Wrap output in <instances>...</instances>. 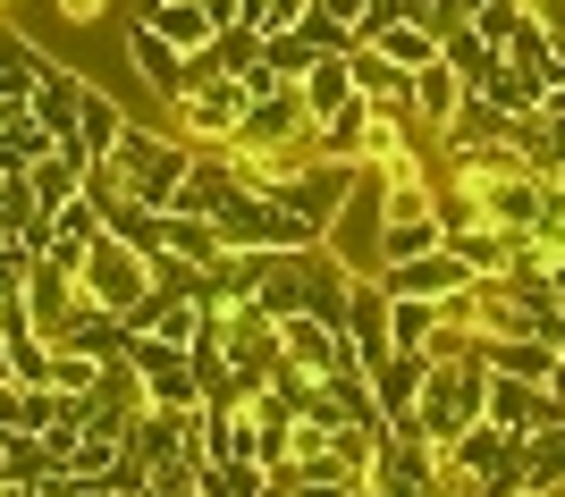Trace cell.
Instances as JSON below:
<instances>
[{
	"instance_id": "obj_11",
	"label": "cell",
	"mask_w": 565,
	"mask_h": 497,
	"mask_svg": "<svg viewBox=\"0 0 565 497\" xmlns=\"http://www.w3.org/2000/svg\"><path fill=\"white\" fill-rule=\"evenodd\" d=\"M127 68H136L143 85H152V94L169 101V110H178V101L194 94V60H186V51H169V43H161V34H152L143 18H127Z\"/></svg>"
},
{
	"instance_id": "obj_32",
	"label": "cell",
	"mask_w": 565,
	"mask_h": 497,
	"mask_svg": "<svg viewBox=\"0 0 565 497\" xmlns=\"http://www.w3.org/2000/svg\"><path fill=\"white\" fill-rule=\"evenodd\" d=\"M372 51L388 60V68H430V60H439V34L414 25V18H397V25H380V34H372Z\"/></svg>"
},
{
	"instance_id": "obj_37",
	"label": "cell",
	"mask_w": 565,
	"mask_h": 497,
	"mask_svg": "<svg viewBox=\"0 0 565 497\" xmlns=\"http://www.w3.org/2000/svg\"><path fill=\"white\" fill-rule=\"evenodd\" d=\"M296 34H305L312 51H354V43H363V34H354L347 18H330V9H321V0H312L305 18H296Z\"/></svg>"
},
{
	"instance_id": "obj_29",
	"label": "cell",
	"mask_w": 565,
	"mask_h": 497,
	"mask_svg": "<svg viewBox=\"0 0 565 497\" xmlns=\"http://www.w3.org/2000/svg\"><path fill=\"white\" fill-rule=\"evenodd\" d=\"M430 337H439V304L430 295H388V346L397 355H430Z\"/></svg>"
},
{
	"instance_id": "obj_2",
	"label": "cell",
	"mask_w": 565,
	"mask_h": 497,
	"mask_svg": "<svg viewBox=\"0 0 565 497\" xmlns=\"http://www.w3.org/2000/svg\"><path fill=\"white\" fill-rule=\"evenodd\" d=\"M110 169H118V186L136 194V203L169 212V203H178V186H186V169H194V143L178 136V127L161 136V127H136V119H127V136H118Z\"/></svg>"
},
{
	"instance_id": "obj_28",
	"label": "cell",
	"mask_w": 565,
	"mask_h": 497,
	"mask_svg": "<svg viewBox=\"0 0 565 497\" xmlns=\"http://www.w3.org/2000/svg\"><path fill=\"white\" fill-rule=\"evenodd\" d=\"M523 489L532 497H565V422L532 430V447H523Z\"/></svg>"
},
{
	"instance_id": "obj_16",
	"label": "cell",
	"mask_w": 565,
	"mask_h": 497,
	"mask_svg": "<svg viewBox=\"0 0 565 497\" xmlns=\"http://www.w3.org/2000/svg\"><path fill=\"white\" fill-rule=\"evenodd\" d=\"M85 85H94V76H76V68H60V60H51V68H43V85H34V101H25V119L43 127L51 143H60V136H76V110H85Z\"/></svg>"
},
{
	"instance_id": "obj_3",
	"label": "cell",
	"mask_w": 565,
	"mask_h": 497,
	"mask_svg": "<svg viewBox=\"0 0 565 497\" xmlns=\"http://www.w3.org/2000/svg\"><path fill=\"white\" fill-rule=\"evenodd\" d=\"M212 228H220V245H228V253H296V245H321L270 186H236L228 203L212 212Z\"/></svg>"
},
{
	"instance_id": "obj_15",
	"label": "cell",
	"mask_w": 565,
	"mask_h": 497,
	"mask_svg": "<svg viewBox=\"0 0 565 497\" xmlns=\"http://www.w3.org/2000/svg\"><path fill=\"white\" fill-rule=\"evenodd\" d=\"M347 346H354V363H363V371H372L380 355H397V346H388V287H380L372 270H363V279H354V295H347Z\"/></svg>"
},
{
	"instance_id": "obj_20",
	"label": "cell",
	"mask_w": 565,
	"mask_h": 497,
	"mask_svg": "<svg viewBox=\"0 0 565 497\" xmlns=\"http://www.w3.org/2000/svg\"><path fill=\"white\" fill-rule=\"evenodd\" d=\"M456 110H465V76H456L448 60L414 68V127H423V136H448Z\"/></svg>"
},
{
	"instance_id": "obj_33",
	"label": "cell",
	"mask_w": 565,
	"mask_h": 497,
	"mask_svg": "<svg viewBox=\"0 0 565 497\" xmlns=\"http://www.w3.org/2000/svg\"><path fill=\"white\" fill-rule=\"evenodd\" d=\"M498 51H507V68H523V76H532V85H541V94H548V68H557V43H548V25L515 18V34H507V43H498Z\"/></svg>"
},
{
	"instance_id": "obj_47",
	"label": "cell",
	"mask_w": 565,
	"mask_h": 497,
	"mask_svg": "<svg viewBox=\"0 0 565 497\" xmlns=\"http://www.w3.org/2000/svg\"><path fill=\"white\" fill-rule=\"evenodd\" d=\"M472 9H490V0H465V18H472Z\"/></svg>"
},
{
	"instance_id": "obj_13",
	"label": "cell",
	"mask_w": 565,
	"mask_h": 497,
	"mask_svg": "<svg viewBox=\"0 0 565 497\" xmlns=\"http://www.w3.org/2000/svg\"><path fill=\"white\" fill-rule=\"evenodd\" d=\"M76 304H85L76 270H60V261H34V270H25V321H34V337H60L76 321Z\"/></svg>"
},
{
	"instance_id": "obj_46",
	"label": "cell",
	"mask_w": 565,
	"mask_h": 497,
	"mask_svg": "<svg viewBox=\"0 0 565 497\" xmlns=\"http://www.w3.org/2000/svg\"><path fill=\"white\" fill-rule=\"evenodd\" d=\"M203 9H212V25H228V18H236V0H203Z\"/></svg>"
},
{
	"instance_id": "obj_43",
	"label": "cell",
	"mask_w": 565,
	"mask_h": 497,
	"mask_svg": "<svg viewBox=\"0 0 565 497\" xmlns=\"http://www.w3.org/2000/svg\"><path fill=\"white\" fill-rule=\"evenodd\" d=\"M548 404L565 413V346H557V371H548Z\"/></svg>"
},
{
	"instance_id": "obj_1",
	"label": "cell",
	"mask_w": 565,
	"mask_h": 497,
	"mask_svg": "<svg viewBox=\"0 0 565 497\" xmlns=\"http://www.w3.org/2000/svg\"><path fill=\"white\" fill-rule=\"evenodd\" d=\"M523 447L515 430L498 422H472L448 455H439V473H448V497H523Z\"/></svg>"
},
{
	"instance_id": "obj_26",
	"label": "cell",
	"mask_w": 565,
	"mask_h": 497,
	"mask_svg": "<svg viewBox=\"0 0 565 497\" xmlns=\"http://www.w3.org/2000/svg\"><path fill=\"white\" fill-rule=\"evenodd\" d=\"M254 60H262V34H254V25H220L212 43L194 51V85H203V76H245Z\"/></svg>"
},
{
	"instance_id": "obj_36",
	"label": "cell",
	"mask_w": 565,
	"mask_h": 497,
	"mask_svg": "<svg viewBox=\"0 0 565 497\" xmlns=\"http://www.w3.org/2000/svg\"><path fill=\"white\" fill-rule=\"evenodd\" d=\"M118 447H127V439H110V430H85V439H76V455H68V473L76 480H110V464H118Z\"/></svg>"
},
{
	"instance_id": "obj_34",
	"label": "cell",
	"mask_w": 565,
	"mask_h": 497,
	"mask_svg": "<svg viewBox=\"0 0 565 497\" xmlns=\"http://www.w3.org/2000/svg\"><path fill=\"white\" fill-rule=\"evenodd\" d=\"M110 237H127L136 253H161V212L136 203V194H118V203H110Z\"/></svg>"
},
{
	"instance_id": "obj_42",
	"label": "cell",
	"mask_w": 565,
	"mask_h": 497,
	"mask_svg": "<svg viewBox=\"0 0 565 497\" xmlns=\"http://www.w3.org/2000/svg\"><path fill=\"white\" fill-rule=\"evenodd\" d=\"M0 497H51V480H18V473H9V480H0Z\"/></svg>"
},
{
	"instance_id": "obj_18",
	"label": "cell",
	"mask_w": 565,
	"mask_h": 497,
	"mask_svg": "<svg viewBox=\"0 0 565 497\" xmlns=\"http://www.w3.org/2000/svg\"><path fill=\"white\" fill-rule=\"evenodd\" d=\"M118 136H127V110H118L110 94H102V85H85V110H76V136H60L76 152V161L94 169V161H110L118 152Z\"/></svg>"
},
{
	"instance_id": "obj_23",
	"label": "cell",
	"mask_w": 565,
	"mask_h": 497,
	"mask_svg": "<svg viewBox=\"0 0 565 497\" xmlns=\"http://www.w3.org/2000/svg\"><path fill=\"white\" fill-rule=\"evenodd\" d=\"M127 329H143V337H169V346H186L194 329H203V304L194 295H169V287H152L136 312H127Z\"/></svg>"
},
{
	"instance_id": "obj_39",
	"label": "cell",
	"mask_w": 565,
	"mask_h": 497,
	"mask_svg": "<svg viewBox=\"0 0 565 497\" xmlns=\"http://www.w3.org/2000/svg\"><path fill=\"white\" fill-rule=\"evenodd\" d=\"M397 18H414V25H430L439 43H448L456 25H465V0H397Z\"/></svg>"
},
{
	"instance_id": "obj_22",
	"label": "cell",
	"mask_w": 565,
	"mask_h": 497,
	"mask_svg": "<svg viewBox=\"0 0 565 497\" xmlns=\"http://www.w3.org/2000/svg\"><path fill=\"white\" fill-rule=\"evenodd\" d=\"M51 346H76V355H94V363H118L127 355V312H110V304H76V321Z\"/></svg>"
},
{
	"instance_id": "obj_38",
	"label": "cell",
	"mask_w": 565,
	"mask_h": 497,
	"mask_svg": "<svg viewBox=\"0 0 565 497\" xmlns=\"http://www.w3.org/2000/svg\"><path fill=\"white\" fill-rule=\"evenodd\" d=\"M439 60H448V68H456V76H465V85H472V76H481V60H490V43H481V34H472V18H465V25H456L448 43H439Z\"/></svg>"
},
{
	"instance_id": "obj_40",
	"label": "cell",
	"mask_w": 565,
	"mask_h": 497,
	"mask_svg": "<svg viewBox=\"0 0 565 497\" xmlns=\"http://www.w3.org/2000/svg\"><path fill=\"white\" fill-rule=\"evenodd\" d=\"M94 371H102L94 355H76V346H51V388H68V397H85V388H94Z\"/></svg>"
},
{
	"instance_id": "obj_10",
	"label": "cell",
	"mask_w": 565,
	"mask_h": 497,
	"mask_svg": "<svg viewBox=\"0 0 565 497\" xmlns=\"http://www.w3.org/2000/svg\"><path fill=\"white\" fill-rule=\"evenodd\" d=\"M372 489L380 497H448V473L423 439H380V464H372Z\"/></svg>"
},
{
	"instance_id": "obj_31",
	"label": "cell",
	"mask_w": 565,
	"mask_h": 497,
	"mask_svg": "<svg viewBox=\"0 0 565 497\" xmlns=\"http://www.w3.org/2000/svg\"><path fill=\"white\" fill-rule=\"evenodd\" d=\"M161 253H186V261H203V270H212L228 245H220L212 219H194V212H161Z\"/></svg>"
},
{
	"instance_id": "obj_14",
	"label": "cell",
	"mask_w": 565,
	"mask_h": 497,
	"mask_svg": "<svg viewBox=\"0 0 565 497\" xmlns=\"http://www.w3.org/2000/svg\"><path fill=\"white\" fill-rule=\"evenodd\" d=\"M481 422L515 430V439H532V430L565 422V413L548 404V388H541V379H507V371H490V413H481Z\"/></svg>"
},
{
	"instance_id": "obj_41",
	"label": "cell",
	"mask_w": 565,
	"mask_h": 497,
	"mask_svg": "<svg viewBox=\"0 0 565 497\" xmlns=\"http://www.w3.org/2000/svg\"><path fill=\"white\" fill-rule=\"evenodd\" d=\"M102 9H110V0H60V18H68V25H94Z\"/></svg>"
},
{
	"instance_id": "obj_45",
	"label": "cell",
	"mask_w": 565,
	"mask_h": 497,
	"mask_svg": "<svg viewBox=\"0 0 565 497\" xmlns=\"http://www.w3.org/2000/svg\"><path fill=\"white\" fill-rule=\"evenodd\" d=\"M321 9H330V18H347V25L363 18V0H321Z\"/></svg>"
},
{
	"instance_id": "obj_48",
	"label": "cell",
	"mask_w": 565,
	"mask_h": 497,
	"mask_svg": "<svg viewBox=\"0 0 565 497\" xmlns=\"http://www.w3.org/2000/svg\"><path fill=\"white\" fill-rule=\"evenodd\" d=\"M523 497H532V489H523Z\"/></svg>"
},
{
	"instance_id": "obj_8",
	"label": "cell",
	"mask_w": 565,
	"mask_h": 497,
	"mask_svg": "<svg viewBox=\"0 0 565 497\" xmlns=\"http://www.w3.org/2000/svg\"><path fill=\"white\" fill-rule=\"evenodd\" d=\"M245 76H203L186 101H178V136L186 143H228L236 136V119H245Z\"/></svg>"
},
{
	"instance_id": "obj_17",
	"label": "cell",
	"mask_w": 565,
	"mask_h": 497,
	"mask_svg": "<svg viewBox=\"0 0 565 497\" xmlns=\"http://www.w3.org/2000/svg\"><path fill=\"white\" fill-rule=\"evenodd\" d=\"M228 363L254 371V379H270V363H279V321L262 304H228Z\"/></svg>"
},
{
	"instance_id": "obj_35",
	"label": "cell",
	"mask_w": 565,
	"mask_h": 497,
	"mask_svg": "<svg viewBox=\"0 0 565 497\" xmlns=\"http://www.w3.org/2000/svg\"><path fill=\"white\" fill-rule=\"evenodd\" d=\"M312 60H321V51H312L305 34H296V25H279V34H262V68H270V76H287V85H296V76H305Z\"/></svg>"
},
{
	"instance_id": "obj_19",
	"label": "cell",
	"mask_w": 565,
	"mask_h": 497,
	"mask_svg": "<svg viewBox=\"0 0 565 497\" xmlns=\"http://www.w3.org/2000/svg\"><path fill=\"white\" fill-rule=\"evenodd\" d=\"M136 18L152 25V34H161L169 51H186V60H194V51H203V43H212V34H220V25H212V9H203V0H143Z\"/></svg>"
},
{
	"instance_id": "obj_27",
	"label": "cell",
	"mask_w": 565,
	"mask_h": 497,
	"mask_svg": "<svg viewBox=\"0 0 565 497\" xmlns=\"http://www.w3.org/2000/svg\"><path fill=\"white\" fill-rule=\"evenodd\" d=\"M372 127H380V110L354 94L347 110H330V119H321V152H330V161H363V152H372Z\"/></svg>"
},
{
	"instance_id": "obj_12",
	"label": "cell",
	"mask_w": 565,
	"mask_h": 497,
	"mask_svg": "<svg viewBox=\"0 0 565 497\" xmlns=\"http://www.w3.org/2000/svg\"><path fill=\"white\" fill-rule=\"evenodd\" d=\"M388 295H456V287H472V270H465V253H448V245H430V253H405V261H380L372 270Z\"/></svg>"
},
{
	"instance_id": "obj_6",
	"label": "cell",
	"mask_w": 565,
	"mask_h": 497,
	"mask_svg": "<svg viewBox=\"0 0 565 497\" xmlns=\"http://www.w3.org/2000/svg\"><path fill=\"white\" fill-rule=\"evenodd\" d=\"M127 363H136V379H143V397H152V404H178V413H194V404H203V379H194V355H186V346L127 329Z\"/></svg>"
},
{
	"instance_id": "obj_24",
	"label": "cell",
	"mask_w": 565,
	"mask_h": 497,
	"mask_svg": "<svg viewBox=\"0 0 565 497\" xmlns=\"http://www.w3.org/2000/svg\"><path fill=\"white\" fill-rule=\"evenodd\" d=\"M481 346H490V371H507V379H541L548 388V371H557V337H541V329H523V337L481 329Z\"/></svg>"
},
{
	"instance_id": "obj_30",
	"label": "cell",
	"mask_w": 565,
	"mask_h": 497,
	"mask_svg": "<svg viewBox=\"0 0 565 497\" xmlns=\"http://www.w3.org/2000/svg\"><path fill=\"white\" fill-rule=\"evenodd\" d=\"M194 489H203V497H262V489H270V464H254V455L194 464Z\"/></svg>"
},
{
	"instance_id": "obj_44",
	"label": "cell",
	"mask_w": 565,
	"mask_h": 497,
	"mask_svg": "<svg viewBox=\"0 0 565 497\" xmlns=\"http://www.w3.org/2000/svg\"><path fill=\"white\" fill-rule=\"evenodd\" d=\"M548 295L565 304V253H548Z\"/></svg>"
},
{
	"instance_id": "obj_4",
	"label": "cell",
	"mask_w": 565,
	"mask_h": 497,
	"mask_svg": "<svg viewBox=\"0 0 565 497\" xmlns=\"http://www.w3.org/2000/svg\"><path fill=\"white\" fill-rule=\"evenodd\" d=\"M262 186L279 194V203H287L296 219H305L312 237H330V228H338V212H347V194H354V161H330V152H312V161L279 169V177H262Z\"/></svg>"
},
{
	"instance_id": "obj_25",
	"label": "cell",
	"mask_w": 565,
	"mask_h": 497,
	"mask_svg": "<svg viewBox=\"0 0 565 497\" xmlns=\"http://www.w3.org/2000/svg\"><path fill=\"white\" fill-rule=\"evenodd\" d=\"M25 186H34V203H43V212H60V203H76V194H85V161H76L68 143H51L43 161L25 169Z\"/></svg>"
},
{
	"instance_id": "obj_9",
	"label": "cell",
	"mask_w": 565,
	"mask_h": 497,
	"mask_svg": "<svg viewBox=\"0 0 565 497\" xmlns=\"http://www.w3.org/2000/svg\"><path fill=\"white\" fill-rule=\"evenodd\" d=\"M76 404H85V430H110V439H127V430H136V413H143L152 397H143L136 363L118 355V363H102V371H94V388H85Z\"/></svg>"
},
{
	"instance_id": "obj_7",
	"label": "cell",
	"mask_w": 565,
	"mask_h": 497,
	"mask_svg": "<svg viewBox=\"0 0 565 497\" xmlns=\"http://www.w3.org/2000/svg\"><path fill=\"white\" fill-rule=\"evenodd\" d=\"M279 363H296L305 379H330V371H363L347 346V329L338 321H321V312H296V321H279Z\"/></svg>"
},
{
	"instance_id": "obj_21",
	"label": "cell",
	"mask_w": 565,
	"mask_h": 497,
	"mask_svg": "<svg viewBox=\"0 0 565 497\" xmlns=\"http://www.w3.org/2000/svg\"><path fill=\"white\" fill-rule=\"evenodd\" d=\"M296 94H305V110H312V127L330 119V110H347L354 101V51H321L305 76H296Z\"/></svg>"
},
{
	"instance_id": "obj_5",
	"label": "cell",
	"mask_w": 565,
	"mask_h": 497,
	"mask_svg": "<svg viewBox=\"0 0 565 497\" xmlns=\"http://www.w3.org/2000/svg\"><path fill=\"white\" fill-rule=\"evenodd\" d=\"M76 287H85V304L136 312L143 295H152V253H136L127 237H110V228H102V237L85 245V261H76Z\"/></svg>"
}]
</instances>
